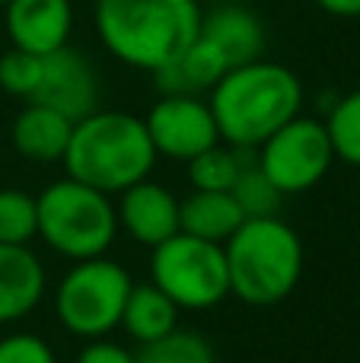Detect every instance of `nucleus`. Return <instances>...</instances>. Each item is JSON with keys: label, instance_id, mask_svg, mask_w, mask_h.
<instances>
[{"label": "nucleus", "instance_id": "1", "mask_svg": "<svg viewBox=\"0 0 360 363\" xmlns=\"http://www.w3.org/2000/svg\"><path fill=\"white\" fill-rule=\"evenodd\" d=\"M220 140L236 150L255 153L278 128L303 112V80L287 64L259 61L230 67L208 96Z\"/></svg>", "mask_w": 360, "mask_h": 363}, {"label": "nucleus", "instance_id": "2", "mask_svg": "<svg viewBox=\"0 0 360 363\" xmlns=\"http://www.w3.org/2000/svg\"><path fill=\"white\" fill-rule=\"evenodd\" d=\"M198 0H96L93 29L102 48L125 67L157 74L182 55L201 29Z\"/></svg>", "mask_w": 360, "mask_h": 363}, {"label": "nucleus", "instance_id": "3", "mask_svg": "<svg viewBox=\"0 0 360 363\" xmlns=\"http://www.w3.org/2000/svg\"><path fill=\"white\" fill-rule=\"evenodd\" d=\"M157 160L140 115L96 108L86 118L74 121V134L61 163L64 176L106 194H121L134 182L150 179Z\"/></svg>", "mask_w": 360, "mask_h": 363}, {"label": "nucleus", "instance_id": "4", "mask_svg": "<svg viewBox=\"0 0 360 363\" xmlns=\"http://www.w3.org/2000/svg\"><path fill=\"white\" fill-rule=\"evenodd\" d=\"M230 294L249 306H274L303 277V239L284 217H249L223 242Z\"/></svg>", "mask_w": 360, "mask_h": 363}, {"label": "nucleus", "instance_id": "5", "mask_svg": "<svg viewBox=\"0 0 360 363\" xmlns=\"http://www.w3.org/2000/svg\"><path fill=\"white\" fill-rule=\"evenodd\" d=\"M38 239L67 262L108 255L118 239V211L112 194L64 176L35 194Z\"/></svg>", "mask_w": 360, "mask_h": 363}, {"label": "nucleus", "instance_id": "6", "mask_svg": "<svg viewBox=\"0 0 360 363\" xmlns=\"http://www.w3.org/2000/svg\"><path fill=\"white\" fill-rule=\"evenodd\" d=\"M131 287V271L115 258L99 255L74 262L55 287V315L74 338H108L121 325Z\"/></svg>", "mask_w": 360, "mask_h": 363}, {"label": "nucleus", "instance_id": "7", "mask_svg": "<svg viewBox=\"0 0 360 363\" xmlns=\"http://www.w3.org/2000/svg\"><path fill=\"white\" fill-rule=\"evenodd\" d=\"M150 281L179 309H214L230 296V274L223 245L176 233L150 249Z\"/></svg>", "mask_w": 360, "mask_h": 363}, {"label": "nucleus", "instance_id": "8", "mask_svg": "<svg viewBox=\"0 0 360 363\" xmlns=\"http://www.w3.org/2000/svg\"><path fill=\"white\" fill-rule=\"evenodd\" d=\"M255 163L284 198L316 188L335 163L325 121L300 112L255 150Z\"/></svg>", "mask_w": 360, "mask_h": 363}, {"label": "nucleus", "instance_id": "9", "mask_svg": "<svg viewBox=\"0 0 360 363\" xmlns=\"http://www.w3.org/2000/svg\"><path fill=\"white\" fill-rule=\"evenodd\" d=\"M157 157L189 163L198 153L220 144L214 112L204 96H159L144 115Z\"/></svg>", "mask_w": 360, "mask_h": 363}, {"label": "nucleus", "instance_id": "10", "mask_svg": "<svg viewBox=\"0 0 360 363\" xmlns=\"http://www.w3.org/2000/svg\"><path fill=\"white\" fill-rule=\"evenodd\" d=\"M29 102H42L67 115L70 121L86 118L99 108V74L93 61L74 45H64L55 55L42 57V80Z\"/></svg>", "mask_w": 360, "mask_h": 363}, {"label": "nucleus", "instance_id": "11", "mask_svg": "<svg viewBox=\"0 0 360 363\" xmlns=\"http://www.w3.org/2000/svg\"><path fill=\"white\" fill-rule=\"evenodd\" d=\"M4 29L10 48L48 57L70 45L74 4L70 0H10L4 6Z\"/></svg>", "mask_w": 360, "mask_h": 363}, {"label": "nucleus", "instance_id": "12", "mask_svg": "<svg viewBox=\"0 0 360 363\" xmlns=\"http://www.w3.org/2000/svg\"><path fill=\"white\" fill-rule=\"evenodd\" d=\"M115 211H118V230H125L144 249H157L179 233V198L153 179H140L125 188Z\"/></svg>", "mask_w": 360, "mask_h": 363}, {"label": "nucleus", "instance_id": "13", "mask_svg": "<svg viewBox=\"0 0 360 363\" xmlns=\"http://www.w3.org/2000/svg\"><path fill=\"white\" fill-rule=\"evenodd\" d=\"M198 35L223 57L227 67L259 61L265 51V26H261L259 13H252L236 0H223V4L210 6L201 16Z\"/></svg>", "mask_w": 360, "mask_h": 363}, {"label": "nucleus", "instance_id": "14", "mask_svg": "<svg viewBox=\"0 0 360 363\" xmlns=\"http://www.w3.org/2000/svg\"><path fill=\"white\" fill-rule=\"evenodd\" d=\"M48 271L29 245H0V325L23 322L42 303Z\"/></svg>", "mask_w": 360, "mask_h": 363}, {"label": "nucleus", "instance_id": "15", "mask_svg": "<svg viewBox=\"0 0 360 363\" xmlns=\"http://www.w3.org/2000/svg\"><path fill=\"white\" fill-rule=\"evenodd\" d=\"M74 121L42 102H26L19 115L13 118L10 140L13 150L29 163H61L67 153Z\"/></svg>", "mask_w": 360, "mask_h": 363}, {"label": "nucleus", "instance_id": "16", "mask_svg": "<svg viewBox=\"0 0 360 363\" xmlns=\"http://www.w3.org/2000/svg\"><path fill=\"white\" fill-rule=\"evenodd\" d=\"M227 70L230 67L223 64V57L198 35L182 55H176L153 74V83L159 96H208Z\"/></svg>", "mask_w": 360, "mask_h": 363}, {"label": "nucleus", "instance_id": "17", "mask_svg": "<svg viewBox=\"0 0 360 363\" xmlns=\"http://www.w3.org/2000/svg\"><path fill=\"white\" fill-rule=\"evenodd\" d=\"M246 213L240 211L230 191H195L179 201V233L223 245L242 226Z\"/></svg>", "mask_w": 360, "mask_h": 363}, {"label": "nucleus", "instance_id": "18", "mask_svg": "<svg viewBox=\"0 0 360 363\" xmlns=\"http://www.w3.org/2000/svg\"><path fill=\"white\" fill-rule=\"evenodd\" d=\"M179 313H182V309H179L153 281L134 284L131 294H128L118 328H125V332L131 335V341H137V345H150V341H159L169 332H176Z\"/></svg>", "mask_w": 360, "mask_h": 363}, {"label": "nucleus", "instance_id": "19", "mask_svg": "<svg viewBox=\"0 0 360 363\" xmlns=\"http://www.w3.org/2000/svg\"><path fill=\"white\" fill-rule=\"evenodd\" d=\"M249 150H236L230 144H214L210 150L198 153L195 160H189V182L195 191H233L236 179L242 176L249 163Z\"/></svg>", "mask_w": 360, "mask_h": 363}, {"label": "nucleus", "instance_id": "20", "mask_svg": "<svg viewBox=\"0 0 360 363\" xmlns=\"http://www.w3.org/2000/svg\"><path fill=\"white\" fill-rule=\"evenodd\" d=\"M322 121L325 131H329L335 160L360 169V89L338 96Z\"/></svg>", "mask_w": 360, "mask_h": 363}, {"label": "nucleus", "instance_id": "21", "mask_svg": "<svg viewBox=\"0 0 360 363\" xmlns=\"http://www.w3.org/2000/svg\"><path fill=\"white\" fill-rule=\"evenodd\" d=\"M137 363H217V354L201 332L176 328L166 338L140 345Z\"/></svg>", "mask_w": 360, "mask_h": 363}, {"label": "nucleus", "instance_id": "22", "mask_svg": "<svg viewBox=\"0 0 360 363\" xmlns=\"http://www.w3.org/2000/svg\"><path fill=\"white\" fill-rule=\"evenodd\" d=\"M38 236L35 194L0 188V245H29Z\"/></svg>", "mask_w": 360, "mask_h": 363}, {"label": "nucleus", "instance_id": "23", "mask_svg": "<svg viewBox=\"0 0 360 363\" xmlns=\"http://www.w3.org/2000/svg\"><path fill=\"white\" fill-rule=\"evenodd\" d=\"M236 198V204H240V211L249 217H278L281 204H284V194L274 188V182L265 176V172L259 169V163H255V157L246 163V169H242V176L236 179L233 191H230Z\"/></svg>", "mask_w": 360, "mask_h": 363}, {"label": "nucleus", "instance_id": "24", "mask_svg": "<svg viewBox=\"0 0 360 363\" xmlns=\"http://www.w3.org/2000/svg\"><path fill=\"white\" fill-rule=\"evenodd\" d=\"M38 80H42V57L19 48L0 55V89L6 96L29 102L38 89Z\"/></svg>", "mask_w": 360, "mask_h": 363}, {"label": "nucleus", "instance_id": "25", "mask_svg": "<svg viewBox=\"0 0 360 363\" xmlns=\"http://www.w3.org/2000/svg\"><path fill=\"white\" fill-rule=\"evenodd\" d=\"M0 363H57V354L42 335L13 332L0 338Z\"/></svg>", "mask_w": 360, "mask_h": 363}, {"label": "nucleus", "instance_id": "26", "mask_svg": "<svg viewBox=\"0 0 360 363\" xmlns=\"http://www.w3.org/2000/svg\"><path fill=\"white\" fill-rule=\"evenodd\" d=\"M74 363H137V354H131V347L118 345V341L96 338L86 347H80Z\"/></svg>", "mask_w": 360, "mask_h": 363}, {"label": "nucleus", "instance_id": "27", "mask_svg": "<svg viewBox=\"0 0 360 363\" xmlns=\"http://www.w3.org/2000/svg\"><path fill=\"white\" fill-rule=\"evenodd\" d=\"M322 13L338 19H357L360 16V0H313Z\"/></svg>", "mask_w": 360, "mask_h": 363}, {"label": "nucleus", "instance_id": "28", "mask_svg": "<svg viewBox=\"0 0 360 363\" xmlns=\"http://www.w3.org/2000/svg\"><path fill=\"white\" fill-rule=\"evenodd\" d=\"M6 4H10V0H0V10H4V6H6Z\"/></svg>", "mask_w": 360, "mask_h": 363}, {"label": "nucleus", "instance_id": "29", "mask_svg": "<svg viewBox=\"0 0 360 363\" xmlns=\"http://www.w3.org/2000/svg\"><path fill=\"white\" fill-rule=\"evenodd\" d=\"M214 4H223V0H214Z\"/></svg>", "mask_w": 360, "mask_h": 363}]
</instances>
